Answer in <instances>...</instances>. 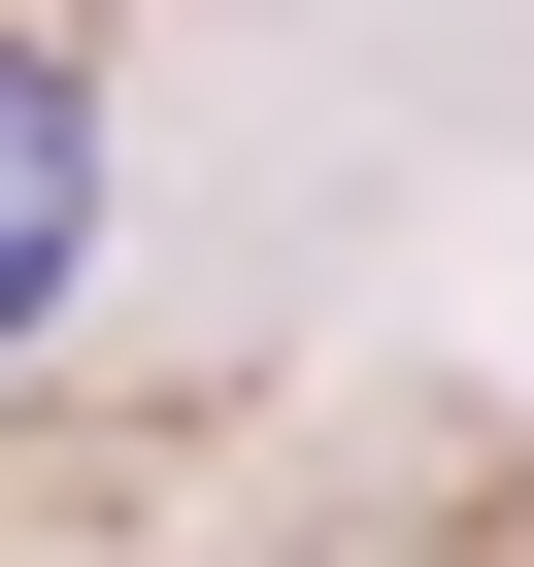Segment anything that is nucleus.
<instances>
[{"label":"nucleus","instance_id":"1","mask_svg":"<svg viewBox=\"0 0 534 567\" xmlns=\"http://www.w3.org/2000/svg\"><path fill=\"white\" fill-rule=\"evenodd\" d=\"M68 234H101V68H68V34H0V334L68 301Z\"/></svg>","mask_w":534,"mask_h":567}]
</instances>
